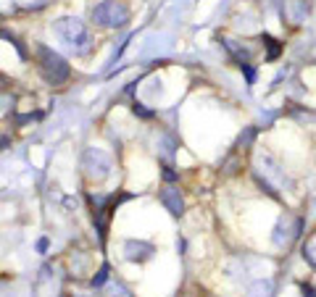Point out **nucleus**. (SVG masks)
I'll list each match as a JSON object with an SVG mask.
<instances>
[{"label":"nucleus","mask_w":316,"mask_h":297,"mask_svg":"<svg viewBox=\"0 0 316 297\" xmlns=\"http://www.w3.org/2000/svg\"><path fill=\"white\" fill-rule=\"evenodd\" d=\"M105 276H108V268H105V266H103V268H101V271H98V276H95V279H93V284H95V287H101V284H103V282H105Z\"/></svg>","instance_id":"6e6552de"},{"label":"nucleus","mask_w":316,"mask_h":297,"mask_svg":"<svg viewBox=\"0 0 316 297\" xmlns=\"http://www.w3.org/2000/svg\"><path fill=\"white\" fill-rule=\"evenodd\" d=\"M161 202L171 210V213H182V210H185L182 195H179V190H174V187H166V190L161 192Z\"/></svg>","instance_id":"423d86ee"},{"label":"nucleus","mask_w":316,"mask_h":297,"mask_svg":"<svg viewBox=\"0 0 316 297\" xmlns=\"http://www.w3.org/2000/svg\"><path fill=\"white\" fill-rule=\"evenodd\" d=\"M55 35L69 45L74 53H87L90 50V32L77 19H61L55 24Z\"/></svg>","instance_id":"f03ea898"},{"label":"nucleus","mask_w":316,"mask_h":297,"mask_svg":"<svg viewBox=\"0 0 316 297\" xmlns=\"http://www.w3.org/2000/svg\"><path fill=\"white\" fill-rule=\"evenodd\" d=\"M303 252H306V255H309V258L316 263V240H314V242H311V245H309V248H306Z\"/></svg>","instance_id":"1a4fd4ad"},{"label":"nucleus","mask_w":316,"mask_h":297,"mask_svg":"<svg viewBox=\"0 0 316 297\" xmlns=\"http://www.w3.org/2000/svg\"><path fill=\"white\" fill-rule=\"evenodd\" d=\"M85 168H87L90 176H95V179H105V176L111 174V158H108L103 150L90 148L85 152Z\"/></svg>","instance_id":"20e7f679"},{"label":"nucleus","mask_w":316,"mask_h":297,"mask_svg":"<svg viewBox=\"0 0 316 297\" xmlns=\"http://www.w3.org/2000/svg\"><path fill=\"white\" fill-rule=\"evenodd\" d=\"M263 42H266V45H269V58H274V55L279 53V45H277V40H271L269 35H263Z\"/></svg>","instance_id":"0eeeda50"},{"label":"nucleus","mask_w":316,"mask_h":297,"mask_svg":"<svg viewBox=\"0 0 316 297\" xmlns=\"http://www.w3.org/2000/svg\"><path fill=\"white\" fill-rule=\"evenodd\" d=\"M303 297H316V290L309 287V284H303Z\"/></svg>","instance_id":"9d476101"},{"label":"nucleus","mask_w":316,"mask_h":297,"mask_svg":"<svg viewBox=\"0 0 316 297\" xmlns=\"http://www.w3.org/2000/svg\"><path fill=\"white\" fill-rule=\"evenodd\" d=\"M129 19V11L116 0H105V3L93 8V21L98 27H121Z\"/></svg>","instance_id":"7ed1b4c3"},{"label":"nucleus","mask_w":316,"mask_h":297,"mask_svg":"<svg viewBox=\"0 0 316 297\" xmlns=\"http://www.w3.org/2000/svg\"><path fill=\"white\" fill-rule=\"evenodd\" d=\"M37 66H40V74L45 76V82H51V84H63L71 74L69 63L45 45H37Z\"/></svg>","instance_id":"f257e3e1"},{"label":"nucleus","mask_w":316,"mask_h":297,"mask_svg":"<svg viewBox=\"0 0 316 297\" xmlns=\"http://www.w3.org/2000/svg\"><path fill=\"white\" fill-rule=\"evenodd\" d=\"M124 252H127V258L129 260H145V258H151L153 255V248L148 242H127L124 245Z\"/></svg>","instance_id":"39448f33"}]
</instances>
